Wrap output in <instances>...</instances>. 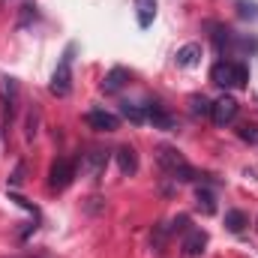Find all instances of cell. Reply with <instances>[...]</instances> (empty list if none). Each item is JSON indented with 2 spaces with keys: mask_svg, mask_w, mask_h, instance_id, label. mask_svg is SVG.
I'll list each match as a JSON object with an SVG mask.
<instances>
[{
  "mask_svg": "<svg viewBox=\"0 0 258 258\" xmlns=\"http://www.w3.org/2000/svg\"><path fill=\"white\" fill-rule=\"evenodd\" d=\"M36 126H39V111L30 108V114H27V141L36 138Z\"/></svg>",
  "mask_w": 258,
  "mask_h": 258,
  "instance_id": "obj_19",
  "label": "cell"
},
{
  "mask_svg": "<svg viewBox=\"0 0 258 258\" xmlns=\"http://www.w3.org/2000/svg\"><path fill=\"white\" fill-rule=\"evenodd\" d=\"M135 18L138 27H150L156 18V0H135Z\"/></svg>",
  "mask_w": 258,
  "mask_h": 258,
  "instance_id": "obj_12",
  "label": "cell"
},
{
  "mask_svg": "<svg viewBox=\"0 0 258 258\" xmlns=\"http://www.w3.org/2000/svg\"><path fill=\"white\" fill-rule=\"evenodd\" d=\"M207 252V231L204 228H186L180 240V255L183 258H201Z\"/></svg>",
  "mask_w": 258,
  "mask_h": 258,
  "instance_id": "obj_6",
  "label": "cell"
},
{
  "mask_svg": "<svg viewBox=\"0 0 258 258\" xmlns=\"http://www.w3.org/2000/svg\"><path fill=\"white\" fill-rule=\"evenodd\" d=\"M189 111L192 114H210V99L207 96H201V93H195V96H189Z\"/></svg>",
  "mask_w": 258,
  "mask_h": 258,
  "instance_id": "obj_17",
  "label": "cell"
},
{
  "mask_svg": "<svg viewBox=\"0 0 258 258\" xmlns=\"http://www.w3.org/2000/svg\"><path fill=\"white\" fill-rule=\"evenodd\" d=\"M237 138L246 141V144H258V123H246V126L237 129Z\"/></svg>",
  "mask_w": 258,
  "mask_h": 258,
  "instance_id": "obj_18",
  "label": "cell"
},
{
  "mask_svg": "<svg viewBox=\"0 0 258 258\" xmlns=\"http://www.w3.org/2000/svg\"><path fill=\"white\" fill-rule=\"evenodd\" d=\"M237 117V99L234 96H219V99H213L210 102V120L216 123V126H228L231 120Z\"/></svg>",
  "mask_w": 258,
  "mask_h": 258,
  "instance_id": "obj_5",
  "label": "cell"
},
{
  "mask_svg": "<svg viewBox=\"0 0 258 258\" xmlns=\"http://www.w3.org/2000/svg\"><path fill=\"white\" fill-rule=\"evenodd\" d=\"M210 81L219 87H243L249 81V69L240 60H216L210 66Z\"/></svg>",
  "mask_w": 258,
  "mask_h": 258,
  "instance_id": "obj_2",
  "label": "cell"
},
{
  "mask_svg": "<svg viewBox=\"0 0 258 258\" xmlns=\"http://www.w3.org/2000/svg\"><path fill=\"white\" fill-rule=\"evenodd\" d=\"M120 114L132 120L135 126H141V123H147V111H144V105H135V102H123L120 105Z\"/></svg>",
  "mask_w": 258,
  "mask_h": 258,
  "instance_id": "obj_14",
  "label": "cell"
},
{
  "mask_svg": "<svg viewBox=\"0 0 258 258\" xmlns=\"http://www.w3.org/2000/svg\"><path fill=\"white\" fill-rule=\"evenodd\" d=\"M72 180H75V162L66 159V156H60V159L51 165V171H48V189H51V192H63V189H69Z\"/></svg>",
  "mask_w": 258,
  "mask_h": 258,
  "instance_id": "obj_4",
  "label": "cell"
},
{
  "mask_svg": "<svg viewBox=\"0 0 258 258\" xmlns=\"http://www.w3.org/2000/svg\"><path fill=\"white\" fill-rule=\"evenodd\" d=\"M195 198H198V207H201V213H216V198H213V192L210 189H198L195 192Z\"/></svg>",
  "mask_w": 258,
  "mask_h": 258,
  "instance_id": "obj_16",
  "label": "cell"
},
{
  "mask_svg": "<svg viewBox=\"0 0 258 258\" xmlns=\"http://www.w3.org/2000/svg\"><path fill=\"white\" fill-rule=\"evenodd\" d=\"M21 174H24V165H18V168H15V174H12V186H18V183H21Z\"/></svg>",
  "mask_w": 258,
  "mask_h": 258,
  "instance_id": "obj_20",
  "label": "cell"
},
{
  "mask_svg": "<svg viewBox=\"0 0 258 258\" xmlns=\"http://www.w3.org/2000/svg\"><path fill=\"white\" fill-rule=\"evenodd\" d=\"M0 3H9V0H0Z\"/></svg>",
  "mask_w": 258,
  "mask_h": 258,
  "instance_id": "obj_21",
  "label": "cell"
},
{
  "mask_svg": "<svg viewBox=\"0 0 258 258\" xmlns=\"http://www.w3.org/2000/svg\"><path fill=\"white\" fill-rule=\"evenodd\" d=\"M177 66H183V69H192V66L201 63V45L198 42H186L183 48H177Z\"/></svg>",
  "mask_w": 258,
  "mask_h": 258,
  "instance_id": "obj_11",
  "label": "cell"
},
{
  "mask_svg": "<svg viewBox=\"0 0 258 258\" xmlns=\"http://www.w3.org/2000/svg\"><path fill=\"white\" fill-rule=\"evenodd\" d=\"M156 162H159V168H162V174L165 177H171L174 183H192L195 177V168L183 159V153L177 150V147H168V144H159L156 147Z\"/></svg>",
  "mask_w": 258,
  "mask_h": 258,
  "instance_id": "obj_1",
  "label": "cell"
},
{
  "mask_svg": "<svg viewBox=\"0 0 258 258\" xmlns=\"http://www.w3.org/2000/svg\"><path fill=\"white\" fill-rule=\"evenodd\" d=\"M144 111H147V123H153V129H162V132H171V129L177 126V120H174V114H168L159 102H147L144 105Z\"/></svg>",
  "mask_w": 258,
  "mask_h": 258,
  "instance_id": "obj_8",
  "label": "cell"
},
{
  "mask_svg": "<svg viewBox=\"0 0 258 258\" xmlns=\"http://www.w3.org/2000/svg\"><path fill=\"white\" fill-rule=\"evenodd\" d=\"M225 225H228V231L240 234V231L246 228V216H243L240 210H228V213H225Z\"/></svg>",
  "mask_w": 258,
  "mask_h": 258,
  "instance_id": "obj_15",
  "label": "cell"
},
{
  "mask_svg": "<svg viewBox=\"0 0 258 258\" xmlns=\"http://www.w3.org/2000/svg\"><path fill=\"white\" fill-rule=\"evenodd\" d=\"M84 120H87V126L96 129V132H114V129L120 126V117L111 114V111H105V108H93V111H87Z\"/></svg>",
  "mask_w": 258,
  "mask_h": 258,
  "instance_id": "obj_7",
  "label": "cell"
},
{
  "mask_svg": "<svg viewBox=\"0 0 258 258\" xmlns=\"http://www.w3.org/2000/svg\"><path fill=\"white\" fill-rule=\"evenodd\" d=\"M114 159H117V168H120V174L132 177V174L138 171V153H135L132 147H117Z\"/></svg>",
  "mask_w": 258,
  "mask_h": 258,
  "instance_id": "obj_10",
  "label": "cell"
},
{
  "mask_svg": "<svg viewBox=\"0 0 258 258\" xmlns=\"http://www.w3.org/2000/svg\"><path fill=\"white\" fill-rule=\"evenodd\" d=\"M105 165H108V150H90V153H84V165L81 168L90 177H99L105 171Z\"/></svg>",
  "mask_w": 258,
  "mask_h": 258,
  "instance_id": "obj_9",
  "label": "cell"
},
{
  "mask_svg": "<svg viewBox=\"0 0 258 258\" xmlns=\"http://www.w3.org/2000/svg\"><path fill=\"white\" fill-rule=\"evenodd\" d=\"M126 81H129V72L123 69V66H114V69L105 75V81H102V90H105V93H117V90H120Z\"/></svg>",
  "mask_w": 258,
  "mask_h": 258,
  "instance_id": "obj_13",
  "label": "cell"
},
{
  "mask_svg": "<svg viewBox=\"0 0 258 258\" xmlns=\"http://www.w3.org/2000/svg\"><path fill=\"white\" fill-rule=\"evenodd\" d=\"M72 60H75V45H66V51L60 54V60L54 66V72H51V84H48V90L54 93V96H69V90H72Z\"/></svg>",
  "mask_w": 258,
  "mask_h": 258,
  "instance_id": "obj_3",
  "label": "cell"
}]
</instances>
